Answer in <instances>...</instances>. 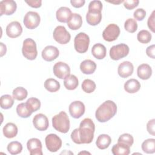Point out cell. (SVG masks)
Returning <instances> with one entry per match:
<instances>
[{
    "label": "cell",
    "mask_w": 155,
    "mask_h": 155,
    "mask_svg": "<svg viewBox=\"0 0 155 155\" xmlns=\"http://www.w3.org/2000/svg\"><path fill=\"white\" fill-rule=\"evenodd\" d=\"M95 125L90 118H85L79 125V128L74 129L71 133V139L77 144L90 143L94 138Z\"/></svg>",
    "instance_id": "cell-1"
},
{
    "label": "cell",
    "mask_w": 155,
    "mask_h": 155,
    "mask_svg": "<svg viewBox=\"0 0 155 155\" xmlns=\"http://www.w3.org/2000/svg\"><path fill=\"white\" fill-rule=\"evenodd\" d=\"M117 112V105L112 101L108 100L102 103L96 110L95 116L100 122H106L111 119Z\"/></svg>",
    "instance_id": "cell-2"
},
{
    "label": "cell",
    "mask_w": 155,
    "mask_h": 155,
    "mask_svg": "<svg viewBox=\"0 0 155 155\" xmlns=\"http://www.w3.org/2000/svg\"><path fill=\"white\" fill-rule=\"evenodd\" d=\"M52 125L53 128L62 133H66L69 131L70 123L68 116L64 111H61L52 118Z\"/></svg>",
    "instance_id": "cell-3"
},
{
    "label": "cell",
    "mask_w": 155,
    "mask_h": 155,
    "mask_svg": "<svg viewBox=\"0 0 155 155\" xmlns=\"http://www.w3.org/2000/svg\"><path fill=\"white\" fill-rule=\"evenodd\" d=\"M22 53L23 56L28 60H34L38 55L36 44L31 38H27L23 42Z\"/></svg>",
    "instance_id": "cell-4"
},
{
    "label": "cell",
    "mask_w": 155,
    "mask_h": 155,
    "mask_svg": "<svg viewBox=\"0 0 155 155\" xmlns=\"http://www.w3.org/2000/svg\"><path fill=\"white\" fill-rule=\"evenodd\" d=\"M90 38L85 33L80 32L74 38V47L76 51L79 53H85L89 47Z\"/></svg>",
    "instance_id": "cell-5"
},
{
    "label": "cell",
    "mask_w": 155,
    "mask_h": 155,
    "mask_svg": "<svg viewBox=\"0 0 155 155\" xmlns=\"http://www.w3.org/2000/svg\"><path fill=\"white\" fill-rule=\"evenodd\" d=\"M130 48L125 44H119L113 46L110 50V56L114 61L119 60L126 57L129 53Z\"/></svg>",
    "instance_id": "cell-6"
},
{
    "label": "cell",
    "mask_w": 155,
    "mask_h": 155,
    "mask_svg": "<svg viewBox=\"0 0 155 155\" xmlns=\"http://www.w3.org/2000/svg\"><path fill=\"white\" fill-rule=\"evenodd\" d=\"M54 39L61 44H67L71 39V35L70 33L66 30V28L62 25L57 26L53 33Z\"/></svg>",
    "instance_id": "cell-7"
},
{
    "label": "cell",
    "mask_w": 155,
    "mask_h": 155,
    "mask_svg": "<svg viewBox=\"0 0 155 155\" xmlns=\"http://www.w3.org/2000/svg\"><path fill=\"white\" fill-rule=\"evenodd\" d=\"M41 18L39 15L35 12L30 11L27 12L24 18V24L26 28L32 30L37 27L40 24Z\"/></svg>",
    "instance_id": "cell-8"
},
{
    "label": "cell",
    "mask_w": 155,
    "mask_h": 155,
    "mask_svg": "<svg viewBox=\"0 0 155 155\" xmlns=\"http://www.w3.org/2000/svg\"><path fill=\"white\" fill-rule=\"evenodd\" d=\"M47 148L50 152H56L62 146L61 138L56 134H48L45 139Z\"/></svg>",
    "instance_id": "cell-9"
},
{
    "label": "cell",
    "mask_w": 155,
    "mask_h": 155,
    "mask_svg": "<svg viewBox=\"0 0 155 155\" xmlns=\"http://www.w3.org/2000/svg\"><path fill=\"white\" fill-rule=\"evenodd\" d=\"M120 35V28L115 24H109L103 31L102 37L104 39L108 42L115 41Z\"/></svg>",
    "instance_id": "cell-10"
},
{
    "label": "cell",
    "mask_w": 155,
    "mask_h": 155,
    "mask_svg": "<svg viewBox=\"0 0 155 155\" xmlns=\"http://www.w3.org/2000/svg\"><path fill=\"white\" fill-rule=\"evenodd\" d=\"M54 74L61 79H65L70 74V68L68 64L63 62H58L53 66Z\"/></svg>",
    "instance_id": "cell-11"
},
{
    "label": "cell",
    "mask_w": 155,
    "mask_h": 155,
    "mask_svg": "<svg viewBox=\"0 0 155 155\" xmlns=\"http://www.w3.org/2000/svg\"><path fill=\"white\" fill-rule=\"evenodd\" d=\"M85 109L84 103L79 101H76L71 102L68 108L70 115L75 119L80 118L84 114Z\"/></svg>",
    "instance_id": "cell-12"
},
{
    "label": "cell",
    "mask_w": 155,
    "mask_h": 155,
    "mask_svg": "<svg viewBox=\"0 0 155 155\" xmlns=\"http://www.w3.org/2000/svg\"><path fill=\"white\" fill-rule=\"evenodd\" d=\"M17 8L15 1L13 0H4L0 2V15H11L13 14Z\"/></svg>",
    "instance_id": "cell-13"
},
{
    "label": "cell",
    "mask_w": 155,
    "mask_h": 155,
    "mask_svg": "<svg viewBox=\"0 0 155 155\" xmlns=\"http://www.w3.org/2000/svg\"><path fill=\"white\" fill-rule=\"evenodd\" d=\"M27 147L30 155H42V143L37 138H31L27 142Z\"/></svg>",
    "instance_id": "cell-14"
},
{
    "label": "cell",
    "mask_w": 155,
    "mask_h": 155,
    "mask_svg": "<svg viewBox=\"0 0 155 155\" xmlns=\"http://www.w3.org/2000/svg\"><path fill=\"white\" fill-rule=\"evenodd\" d=\"M33 124L35 128L39 131L46 130L49 125L48 118L45 114L42 113L38 114L34 116Z\"/></svg>",
    "instance_id": "cell-15"
},
{
    "label": "cell",
    "mask_w": 155,
    "mask_h": 155,
    "mask_svg": "<svg viewBox=\"0 0 155 155\" xmlns=\"http://www.w3.org/2000/svg\"><path fill=\"white\" fill-rule=\"evenodd\" d=\"M22 32V27L18 21H13L8 24L6 27V34L10 38L19 36Z\"/></svg>",
    "instance_id": "cell-16"
},
{
    "label": "cell",
    "mask_w": 155,
    "mask_h": 155,
    "mask_svg": "<svg viewBox=\"0 0 155 155\" xmlns=\"http://www.w3.org/2000/svg\"><path fill=\"white\" fill-rule=\"evenodd\" d=\"M41 54L42 58L45 61L51 62L58 57L59 51L58 48H57L56 47L53 45H48L44 48Z\"/></svg>",
    "instance_id": "cell-17"
},
{
    "label": "cell",
    "mask_w": 155,
    "mask_h": 155,
    "mask_svg": "<svg viewBox=\"0 0 155 155\" xmlns=\"http://www.w3.org/2000/svg\"><path fill=\"white\" fill-rule=\"evenodd\" d=\"M134 70L133 64L130 61H124L120 63L117 68L119 75L122 78H127L131 76Z\"/></svg>",
    "instance_id": "cell-18"
},
{
    "label": "cell",
    "mask_w": 155,
    "mask_h": 155,
    "mask_svg": "<svg viewBox=\"0 0 155 155\" xmlns=\"http://www.w3.org/2000/svg\"><path fill=\"white\" fill-rule=\"evenodd\" d=\"M82 24V19L80 15L72 13L67 22V25L72 30H77L80 28Z\"/></svg>",
    "instance_id": "cell-19"
},
{
    "label": "cell",
    "mask_w": 155,
    "mask_h": 155,
    "mask_svg": "<svg viewBox=\"0 0 155 155\" xmlns=\"http://www.w3.org/2000/svg\"><path fill=\"white\" fill-rule=\"evenodd\" d=\"M72 13L71 10L67 7H60L56 13V19L61 22H67Z\"/></svg>",
    "instance_id": "cell-20"
},
{
    "label": "cell",
    "mask_w": 155,
    "mask_h": 155,
    "mask_svg": "<svg viewBox=\"0 0 155 155\" xmlns=\"http://www.w3.org/2000/svg\"><path fill=\"white\" fill-rule=\"evenodd\" d=\"M96 68V63L90 59H85L80 64V69L81 71L85 74H93L95 71Z\"/></svg>",
    "instance_id": "cell-21"
},
{
    "label": "cell",
    "mask_w": 155,
    "mask_h": 155,
    "mask_svg": "<svg viewBox=\"0 0 155 155\" xmlns=\"http://www.w3.org/2000/svg\"><path fill=\"white\" fill-rule=\"evenodd\" d=\"M137 74L141 79L147 80L151 76L152 69L148 64H142L137 67Z\"/></svg>",
    "instance_id": "cell-22"
},
{
    "label": "cell",
    "mask_w": 155,
    "mask_h": 155,
    "mask_svg": "<svg viewBox=\"0 0 155 155\" xmlns=\"http://www.w3.org/2000/svg\"><path fill=\"white\" fill-rule=\"evenodd\" d=\"M91 53L95 58L97 59H102L106 56L107 50L103 44L97 43L93 46L91 48Z\"/></svg>",
    "instance_id": "cell-23"
},
{
    "label": "cell",
    "mask_w": 155,
    "mask_h": 155,
    "mask_svg": "<svg viewBox=\"0 0 155 155\" xmlns=\"http://www.w3.org/2000/svg\"><path fill=\"white\" fill-rule=\"evenodd\" d=\"M124 90L128 93H135L140 88V82L135 79H130L124 84Z\"/></svg>",
    "instance_id": "cell-24"
},
{
    "label": "cell",
    "mask_w": 155,
    "mask_h": 155,
    "mask_svg": "<svg viewBox=\"0 0 155 155\" xmlns=\"http://www.w3.org/2000/svg\"><path fill=\"white\" fill-rule=\"evenodd\" d=\"M3 134L5 137L7 138L15 137L18 134V127L17 126L12 122L7 123L3 127Z\"/></svg>",
    "instance_id": "cell-25"
},
{
    "label": "cell",
    "mask_w": 155,
    "mask_h": 155,
    "mask_svg": "<svg viewBox=\"0 0 155 155\" xmlns=\"http://www.w3.org/2000/svg\"><path fill=\"white\" fill-rule=\"evenodd\" d=\"M111 142V139L110 136L105 134H100L96 141V145L98 148L105 150L109 147Z\"/></svg>",
    "instance_id": "cell-26"
},
{
    "label": "cell",
    "mask_w": 155,
    "mask_h": 155,
    "mask_svg": "<svg viewBox=\"0 0 155 155\" xmlns=\"http://www.w3.org/2000/svg\"><path fill=\"white\" fill-rule=\"evenodd\" d=\"M130 147L120 143H117L113 145L111 149L114 155H128L130 153Z\"/></svg>",
    "instance_id": "cell-27"
},
{
    "label": "cell",
    "mask_w": 155,
    "mask_h": 155,
    "mask_svg": "<svg viewBox=\"0 0 155 155\" xmlns=\"http://www.w3.org/2000/svg\"><path fill=\"white\" fill-rule=\"evenodd\" d=\"M64 85L65 88L68 90H75L79 85L78 79L76 76L73 74H70L65 79L64 81Z\"/></svg>",
    "instance_id": "cell-28"
},
{
    "label": "cell",
    "mask_w": 155,
    "mask_h": 155,
    "mask_svg": "<svg viewBox=\"0 0 155 155\" xmlns=\"http://www.w3.org/2000/svg\"><path fill=\"white\" fill-rule=\"evenodd\" d=\"M44 87L49 92L54 93L59 90L60 84L54 79L48 78L44 82Z\"/></svg>",
    "instance_id": "cell-29"
},
{
    "label": "cell",
    "mask_w": 155,
    "mask_h": 155,
    "mask_svg": "<svg viewBox=\"0 0 155 155\" xmlns=\"http://www.w3.org/2000/svg\"><path fill=\"white\" fill-rule=\"evenodd\" d=\"M142 149L144 153L152 154L155 152V139H148L142 143Z\"/></svg>",
    "instance_id": "cell-30"
},
{
    "label": "cell",
    "mask_w": 155,
    "mask_h": 155,
    "mask_svg": "<svg viewBox=\"0 0 155 155\" xmlns=\"http://www.w3.org/2000/svg\"><path fill=\"white\" fill-rule=\"evenodd\" d=\"M102 19V13H92L87 12L86 15V21L90 25H96L99 24Z\"/></svg>",
    "instance_id": "cell-31"
},
{
    "label": "cell",
    "mask_w": 155,
    "mask_h": 155,
    "mask_svg": "<svg viewBox=\"0 0 155 155\" xmlns=\"http://www.w3.org/2000/svg\"><path fill=\"white\" fill-rule=\"evenodd\" d=\"M16 112L18 115L22 118H27L30 116L32 112L28 108L26 103H21L16 107Z\"/></svg>",
    "instance_id": "cell-32"
},
{
    "label": "cell",
    "mask_w": 155,
    "mask_h": 155,
    "mask_svg": "<svg viewBox=\"0 0 155 155\" xmlns=\"http://www.w3.org/2000/svg\"><path fill=\"white\" fill-rule=\"evenodd\" d=\"M7 148L10 154L15 155L19 154L22 151V145L19 142L13 141L8 144Z\"/></svg>",
    "instance_id": "cell-33"
},
{
    "label": "cell",
    "mask_w": 155,
    "mask_h": 155,
    "mask_svg": "<svg viewBox=\"0 0 155 155\" xmlns=\"http://www.w3.org/2000/svg\"><path fill=\"white\" fill-rule=\"evenodd\" d=\"M12 94L15 99L18 101H22L27 97L28 92L25 88L22 87H18L13 90Z\"/></svg>",
    "instance_id": "cell-34"
},
{
    "label": "cell",
    "mask_w": 155,
    "mask_h": 155,
    "mask_svg": "<svg viewBox=\"0 0 155 155\" xmlns=\"http://www.w3.org/2000/svg\"><path fill=\"white\" fill-rule=\"evenodd\" d=\"M14 104L13 97L9 94H4L1 97L0 104L1 107L3 109L10 108Z\"/></svg>",
    "instance_id": "cell-35"
},
{
    "label": "cell",
    "mask_w": 155,
    "mask_h": 155,
    "mask_svg": "<svg viewBox=\"0 0 155 155\" xmlns=\"http://www.w3.org/2000/svg\"><path fill=\"white\" fill-rule=\"evenodd\" d=\"M25 103L29 110L32 113L38 110L41 107L40 101L36 97L29 98L28 99H27Z\"/></svg>",
    "instance_id": "cell-36"
},
{
    "label": "cell",
    "mask_w": 155,
    "mask_h": 155,
    "mask_svg": "<svg viewBox=\"0 0 155 155\" xmlns=\"http://www.w3.org/2000/svg\"><path fill=\"white\" fill-rule=\"evenodd\" d=\"M96 84L91 79H85L82 83V89L87 93H91L96 89Z\"/></svg>",
    "instance_id": "cell-37"
},
{
    "label": "cell",
    "mask_w": 155,
    "mask_h": 155,
    "mask_svg": "<svg viewBox=\"0 0 155 155\" xmlns=\"http://www.w3.org/2000/svg\"><path fill=\"white\" fill-rule=\"evenodd\" d=\"M137 39L140 43L147 44L150 42L151 39V35L148 30H142L137 33Z\"/></svg>",
    "instance_id": "cell-38"
},
{
    "label": "cell",
    "mask_w": 155,
    "mask_h": 155,
    "mask_svg": "<svg viewBox=\"0 0 155 155\" xmlns=\"http://www.w3.org/2000/svg\"><path fill=\"white\" fill-rule=\"evenodd\" d=\"M102 10V4L100 1H92L88 5V12L92 13H100Z\"/></svg>",
    "instance_id": "cell-39"
},
{
    "label": "cell",
    "mask_w": 155,
    "mask_h": 155,
    "mask_svg": "<svg viewBox=\"0 0 155 155\" xmlns=\"http://www.w3.org/2000/svg\"><path fill=\"white\" fill-rule=\"evenodd\" d=\"M124 28L129 33H134L137 29V24L135 19L129 18L127 19L124 24Z\"/></svg>",
    "instance_id": "cell-40"
},
{
    "label": "cell",
    "mask_w": 155,
    "mask_h": 155,
    "mask_svg": "<svg viewBox=\"0 0 155 155\" xmlns=\"http://www.w3.org/2000/svg\"><path fill=\"white\" fill-rule=\"evenodd\" d=\"M133 142H134L133 137L128 133H124L122 134L121 136H120L117 140V143L125 144L130 147L132 146Z\"/></svg>",
    "instance_id": "cell-41"
},
{
    "label": "cell",
    "mask_w": 155,
    "mask_h": 155,
    "mask_svg": "<svg viewBox=\"0 0 155 155\" xmlns=\"http://www.w3.org/2000/svg\"><path fill=\"white\" fill-rule=\"evenodd\" d=\"M133 16L137 21H142L146 16V11L143 8H137L134 11Z\"/></svg>",
    "instance_id": "cell-42"
},
{
    "label": "cell",
    "mask_w": 155,
    "mask_h": 155,
    "mask_svg": "<svg viewBox=\"0 0 155 155\" xmlns=\"http://www.w3.org/2000/svg\"><path fill=\"white\" fill-rule=\"evenodd\" d=\"M139 3L138 0H127L124 1V5L128 10H132L136 7Z\"/></svg>",
    "instance_id": "cell-43"
},
{
    "label": "cell",
    "mask_w": 155,
    "mask_h": 155,
    "mask_svg": "<svg viewBox=\"0 0 155 155\" xmlns=\"http://www.w3.org/2000/svg\"><path fill=\"white\" fill-rule=\"evenodd\" d=\"M154 13H155V11L154 10L151 15L150 16V17L148 18V21H147V24H148V28L153 32L154 33L155 30V27H154V19H155V16H154Z\"/></svg>",
    "instance_id": "cell-44"
},
{
    "label": "cell",
    "mask_w": 155,
    "mask_h": 155,
    "mask_svg": "<svg viewBox=\"0 0 155 155\" xmlns=\"http://www.w3.org/2000/svg\"><path fill=\"white\" fill-rule=\"evenodd\" d=\"M155 119H153L150 120L147 124V129L148 132L152 136H155Z\"/></svg>",
    "instance_id": "cell-45"
},
{
    "label": "cell",
    "mask_w": 155,
    "mask_h": 155,
    "mask_svg": "<svg viewBox=\"0 0 155 155\" xmlns=\"http://www.w3.org/2000/svg\"><path fill=\"white\" fill-rule=\"evenodd\" d=\"M25 2L30 7L33 8H39L41 6L42 1L41 0H33V1H25Z\"/></svg>",
    "instance_id": "cell-46"
},
{
    "label": "cell",
    "mask_w": 155,
    "mask_h": 155,
    "mask_svg": "<svg viewBox=\"0 0 155 155\" xmlns=\"http://www.w3.org/2000/svg\"><path fill=\"white\" fill-rule=\"evenodd\" d=\"M154 50H155V46L154 45H151L147 47L146 49V53L148 56L152 59H154Z\"/></svg>",
    "instance_id": "cell-47"
},
{
    "label": "cell",
    "mask_w": 155,
    "mask_h": 155,
    "mask_svg": "<svg viewBox=\"0 0 155 155\" xmlns=\"http://www.w3.org/2000/svg\"><path fill=\"white\" fill-rule=\"evenodd\" d=\"M85 1L84 0H71L70 3L73 7L75 8H80L82 7Z\"/></svg>",
    "instance_id": "cell-48"
},
{
    "label": "cell",
    "mask_w": 155,
    "mask_h": 155,
    "mask_svg": "<svg viewBox=\"0 0 155 155\" xmlns=\"http://www.w3.org/2000/svg\"><path fill=\"white\" fill-rule=\"evenodd\" d=\"M0 44H1V56L2 57L4 54H5L6 51H7V48H6L5 45H4L2 42H1Z\"/></svg>",
    "instance_id": "cell-49"
},
{
    "label": "cell",
    "mask_w": 155,
    "mask_h": 155,
    "mask_svg": "<svg viewBox=\"0 0 155 155\" xmlns=\"http://www.w3.org/2000/svg\"><path fill=\"white\" fill-rule=\"evenodd\" d=\"M108 2L112 3V4H119L120 3L124 2V1H108Z\"/></svg>",
    "instance_id": "cell-50"
},
{
    "label": "cell",
    "mask_w": 155,
    "mask_h": 155,
    "mask_svg": "<svg viewBox=\"0 0 155 155\" xmlns=\"http://www.w3.org/2000/svg\"><path fill=\"white\" fill-rule=\"evenodd\" d=\"M81 153H87V154H90V153H88V152H81V153H79V154H81Z\"/></svg>",
    "instance_id": "cell-51"
}]
</instances>
